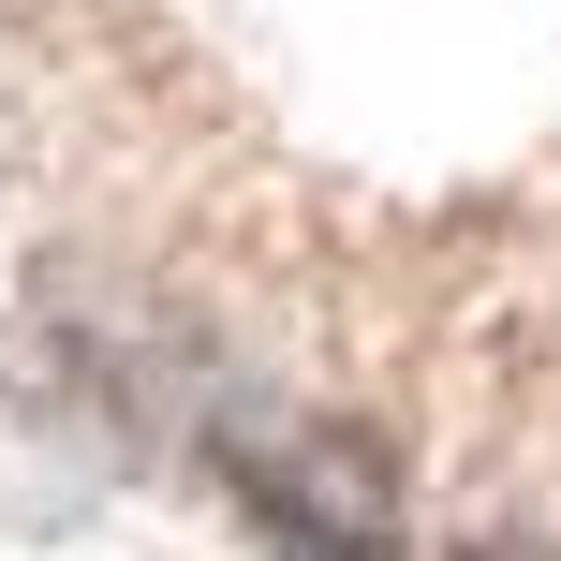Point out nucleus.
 I'll return each instance as SVG.
<instances>
[{
    "label": "nucleus",
    "mask_w": 561,
    "mask_h": 561,
    "mask_svg": "<svg viewBox=\"0 0 561 561\" xmlns=\"http://www.w3.org/2000/svg\"><path fill=\"white\" fill-rule=\"evenodd\" d=\"M458 561H533V547H458Z\"/></svg>",
    "instance_id": "f03ea898"
},
{
    "label": "nucleus",
    "mask_w": 561,
    "mask_h": 561,
    "mask_svg": "<svg viewBox=\"0 0 561 561\" xmlns=\"http://www.w3.org/2000/svg\"><path fill=\"white\" fill-rule=\"evenodd\" d=\"M237 503L280 533V561H399L385 473L340 458V428H237Z\"/></svg>",
    "instance_id": "f257e3e1"
}]
</instances>
